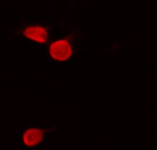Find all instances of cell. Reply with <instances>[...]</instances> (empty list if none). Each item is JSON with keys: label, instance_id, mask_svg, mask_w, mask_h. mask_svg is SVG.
Segmentation results:
<instances>
[{"label": "cell", "instance_id": "cell-2", "mask_svg": "<svg viewBox=\"0 0 157 150\" xmlns=\"http://www.w3.org/2000/svg\"><path fill=\"white\" fill-rule=\"evenodd\" d=\"M75 45L71 38L67 36H61L56 38L49 43L46 50L47 59L54 62H66L75 57Z\"/></svg>", "mask_w": 157, "mask_h": 150}, {"label": "cell", "instance_id": "cell-3", "mask_svg": "<svg viewBox=\"0 0 157 150\" xmlns=\"http://www.w3.org/2000/svg\"><path fill=\"white\" fill-rule=\"evenodd\" d=\"M52 27L41 23H29L24 25L20 30V36L25 42L32 45H44L52 37Z\"/></svg>", "mask_w": 157, "mask_h": 150}, {"label": "cell", "instance_id": "cell-1", "mask_svg": "<svg viewBox=\"0 0 157 150\" xmlns=\"http://www.w3.org/2000/svg\"><path fill=\"white\" fill-rule=\"evenodd\" d=\"M57 125L54 123H29L17 133V144L22 150H41L54 136Z\"/></svg>", "mask_w": 157, "mask_h": 150}]
</instances>
